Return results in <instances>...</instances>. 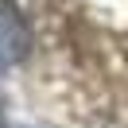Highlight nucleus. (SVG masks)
<instances>
[{"label":"nucleus","instance_id":"1","mask_svg":"<svg viewBox=\"0 0 128 128\" xmlns=\"http://www.w3.org/2000/svg\"><path fill=\"white\" fill-rule=\"evenodd\" d=\"M27 50V27L8 0H0V66Z\"/></svg>","mask_w":128,"mask_h":128}]
</instances>
